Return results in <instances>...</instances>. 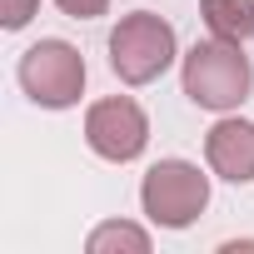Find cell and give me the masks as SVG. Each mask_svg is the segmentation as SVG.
<instances>
[{
	"label": "cell",
	"mask_w": 254,
	"mask_h": 254,
	"mask_svg": "<svg viewBox=\"0 0 254 254\" xmlns=\"http://www.w3.org/2000/svg\"><path fill=\"white\" fill-rule=\"evenodd\" d=\"M140 199H145V214L165 229H185L204 204H209V180L185 165V160H160L145 185H140Z\"/></svg>",
	"instance_id": "obj_4"
},
{
	"label": "cell",
	"mask_w": 254,
	"mask_h": 254,
	"mask_svg": "<svg viewBox=\"0 0 254 254\" xmlns=\"http://www.w3.org/2000/svg\"><path fill=\"white\" fill-rule=\"evenodd\" d=\"M249 55L239 50V40H204L185 55V95L204 110H229L249 95Z\"/></svg>",
	"instance_id": "obj_1"
},
{
	"label": "cell",
	"mask_w": 254,
	"mask_h": 254,
	"mask_svg": "<svg viewBox=\"0 0 254 254\" xmlns=\"http://www.w3.org/2000/svg\"><path fill=\"white\" fill-rule=\"evenodd\" d=\"M20 85H25V95H30L35 105L65 110V105H75L80 90H85V60H80V50L65 45V40H40V45H30V50L20 55Z\"/></svg>",
	"instance_id": "obj_3"
},
{
	"label": "cell",
	"mask_w": 254,
	"mask_h": 254,
	"mask_svg": "<svg viewBox=\"0 0 254 254\" xmlns=\"http://www.w3.org/2000/svg\"><path fill=\"white\" fill-rule=\"evenodd\" d=\"M55 5H60L70 20H95V15H105L110 0H55Z\"/></svg>",
	"instance_id": "obj_10"
},
{
	"label": "cell",
	"mask_w": 254,
	"mask_h": 254,
	"mask_svg": "<svg viewBox=\"0 0 254 254\" xmlns=\"http://www.w3.org/2000/svg\"><path fill=\"white\" fill-rule=\"evenodd\" d=\"M204 25L219 35V40H249L254 35V0H204L199 5Z\"/></svg>",
	"instance_id": "obj_7"
},
{
	"label": "cell",
	"mask_w": 254,
	"mask_h": 254,
	"mask_svg": "<svg viewBox=\"0 0 254 254\" xmlns=\"http://www.w3.org/2000/svg\"><path fill=\"white\" fill-rule=\"evenodd\" d=\"M105 249H130V254H145L150 249V234L135 229V224H100L90 234V254H105Z\"/></svg>",
	"instance_id": "obj_8"
},
{
	"label": "cell",
	"mask_w": 254,
	"mask_h": 254,
	"mask_svg": "<svg viewBox=\"0 0 254 254\" xmlns=\"http://www.w3.org/2000/svg\"><path fill=\"white\" fill-rule=\"evenodd\" d=\"M204 155H209V170L219 180H229V185L254 180V125L249 120H219L204 140Z\"/></svg>",
	"instance_id": "obj_6"
},
{
	"label": "cell",
	"mask_w": 254,
	"mask_h": 254,
	"mask_svg": "<svg viewBox=\"0 0 254 254\" xmlns=\"http://www.w3.org/2000/svg\"><path fill=\"white\" fill-rule=\"evenodd\" d=\"M85 140H90V150H95L100 160L125 165V160H135V155L145 150L150 120H145V110H140L130 95H110V100L90 105V115H85Z\"/></svg>",
	"instance_id": "obj_5"
},
{
	"label": "cell",
	"mask_w": 254,
	"mask_h": 254,
	"mask_svg": "<svg viewBox=\"0 0 254 254\" xmlns=\"http://www.w3.org/2000/svg\"><path fill=\"white\" fill-rule=\"evenodd\" d=\"M175 60V30L155 10H135L110 30V65L125 85H150Z\"/></svg>",
	"instance_id": "obj_2"
},
{
	"label": "cell",
	"mask_w": 254,
	"mask_h": 254,
	"mask_svg": "<svg viewBox=\"0 0 254 254\" xmlns=\"http://www.w3.org/2000/svg\"><path fill=\"white\" fill-rule=\"evenodd\" d=\"M35 5H40V0H0V25H5V30H20V25L35 15Z\"/></svg>",
	"instance_id": "obj_9"
}]
</instances>
